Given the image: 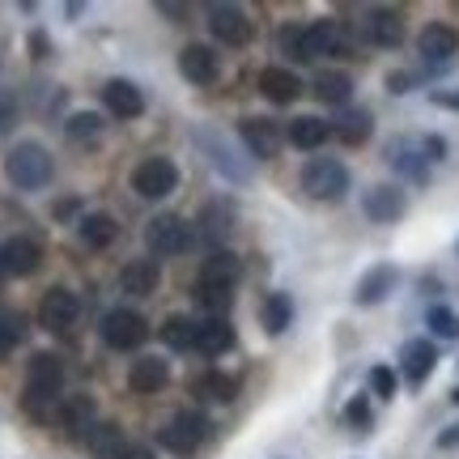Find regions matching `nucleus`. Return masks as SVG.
Instances as JSON below:
<instances>
[{
  "instance_id": "obj_45",
  "label": "nucleus",
  "mask_w": 459,
  "mask_h": 459,
  "mask_svg": "<svg viewBox=\"0 0 459 459\" xmlns=\"http://www.w3.org/2000/svg\"><path fill=\"white\" fill-rule=\"evenodd\" d=\"M158 13H162L166 22H175V26H187V22H192V4H179V0H162V4H158Z\"/></svg>"
},
{
  "instance_id": "obj_30",
  "label": "nucleus",
  "mask_w": 459,
  "mask_h": 459,
  "mask_svg": "<svg viewBox=\"0 0 459 459\" xmlns=\"http://www.w3.org/2000/svg\"><path fill=\"white\" fill-rule=\"evenodd\" d=\"M234 341H238V332H234V324H230V319H200V328H196V349L204 353V358L230 353V349H234Z\"/></svg>"
},
{
  "instance_id": "obj_1",
  "label": "nucleus",
  "mask_w": 459,
  "mask_h": 459,
  "mask_svg": "<svg viewBox=\"0 0 459 459\" xmlns=\"http://www.w3.org/2000/svg\"><path fill=\"white\" fill-rule=\"evenodd\" d=\"M60 392H65V361L56 353H34L26 366V392H22V409L34 421H51L60 412Z\"/></svg>"
},
{
  "instance_id": "obj_32",
  "label": "nucleus",
  "mask_w": 459,
  "mask_h": 459,
  "mask_svg": "<svg viewBox=\"0 0 459 459\" xmlns=\"http://www.w3.org/2000/svg\"><path fill=\"white\" fill-rule=\"evenodd\" d=\"M187 392L196 395V400H221V404H230L238 395V378L221 375V370H204V375H192Z\"/></svg>"
},
{
  "instance_id": "obj_37",
  "label": "nucleus",
  "mask_w": 459,
  "mask_h": 459,
  "mask_svg": "<svg viewBox=\"0 0 459 459\" xmlns=\"http://www.w3.org/2000/svg\"><path fill=\"white\" fill-rule=\"evenodd\" d=\"M22 341H26V315L0 307V361L9 358Z\"/></svg>"
},
{
  "instance_id": "obj_11",
  "label": "nucleus",
  "mask_w": 459,
  "mask_h": 459,
  "mask_svg": "<svg viewBox=\"0 0 459 459\" xmlns=\"http://www.w3.org/2000/svg\"><path fill=\"white\" fill-rule=\"evenodd\" d=\"M56 426H60L65 438L85 443L90 429L99 426V404H94V395H65V400H60V412H56Z\"/></svg>"
},
{
  "instance_id": "obj_7",
  "label": "nucleus",
  "mask_w": 459,
  "mask_h": 459,
  "mask_svg": "<svg viewBox=\"0 0 459 459\" xmlns=\"http://www.w3.org/2000/svg\"><path fill=\"white\" fill-rule=\"evenodd\" d=\"M175 187H179V166L170 162V158H162V153L136 162V170H132V192L141 200H162Z\"/></svg>"
},
{
  "instance_id": "obj_17",
  "label": "nucleus",
  "mask_w": 459,
  "mask_h": 459,
  "mask_svg": "<svg viewBox=\"0 0 459 459\" xmlns=\"http://www.w3.org/2000/svg\"><path fill=\"white\" fill-rule=\"evenodd\" d=\"M77 315H82V302H77V294L73 290H48L43 294V302H39V324L48 332H65L77 324Z\"/></svg>"
},
{
  "instance_id": "obj_26",
  "label": "nucleus",
  "mask_w": 459,
  "mask_h": 459,
  "mask_svg": "<svg viewBox=\"0 0 459 459\" xmlns=\"http://www.w3.org/2000/svg\"><path fill=\"white\" fill-rule=\"evenodd\" d=\"M158 281H162V268L158 260H128L119 268V290L132 298H149L158 290Z\"/></svg>"
},
{
  "instance_id": "obj_15",
  "label": "nucleus",
  "mask_w": 459,
  "mask_h": 459,
  "mask_svg": "<svg viewBox=\"0 0 459 459\" xmlns=\"http://www.w3.org/2000/svg\"><path fill=\"white\" fill-rule=\"evenodd\" d=\"M459 51V30L455 26H446V22H429L426 30L417 34V56L426 60V65L443 68L451 65V56Z\"/></svg>"
},
{
  "instance_id": "obj_53",
  "label": "nucleus",
  "mask_w": 459,
  "mask_h": 459,
  "mask_svg": "<svg viewBox=\"0 0 459 459\" xmlns=\"http://www.w3.org/2000/svg\"><path fill=\"white\" fill-rule=\"evenodd\" d=\"M455 255H459V243H455Z\"/></svg>"
},
{
  "instance_id": "obj_3",
  "label": "nucleus",
  "mask_w": 459,
  "mask_h": 459,
  "mask_svg": "<svg viewBox=\"0 0 459 459\" xmlns=\"http://www.w3.org/2000/svg\"><path fill=\"white\" fill-rule=\"evenodd\" d=\"M209 434H213V421H209L204 412L183 409L158 429V443H162L170 455H196L200 446L209 443Z\"/></svg>"
},
{
  "instance_id": "obj_51",
  "label": "nucleus",
  "mask_w": 459,
  "mask_h": 459,
  "mask_svg": "<svg viewBox=\"0 0 459 459\" xmlns=\"http://www.w3.org/2000/svg\"><path fill=\"white\" fill-rule=\"evenodd\" d=\"M451 404H459V387H455V392H451Z\"/></svg>"
},
{
  "instance_id": "obj_14",
  "label": "nucleus",
  "mask_w": 459,
  "mask_h": 459,
  "mask_svg": "<svg viewBox=\"0 0 459 459\" xmlns=\"http://www.w3.org/2000/svg\"><path fill=\"white\" fill-rule=\"evenodd\" d=\"M404 13L400 9H366L361 17V39L375 48H400L404 43Z\"/></svg>"
},
{
  "instance_id": "obj_41",
  "label": "nucleus",
  "mask_w": 459,
  "mask_h": 459,
  "mask_svg": "<svg viewBox=\"0 0 459 459\" xmlns=\"http://www.w3.org/2000/svg\"><path fill=\"white\" fill-rule=\"evenodd\" d=\"M196 302L209 311V319H226V311L234 307V290H196Z\"/></svg>"
},
{
  "instance_id": "obj_47",
  "label": "nucleus",
  "mask_w": 459,
  "mask_h": 459,
  "mask_svg": "<svg viewBox=\"0 0 459 459\" xmlns=\"http://www.w3.org/2000/svg\"><path fill=\"white\" fill-rule=\"evenodd\" d=\"M409 85H417L412 73H392V77H387V90H392V94H409Z\"/></svg>"
},
{
  "instance_id": "obj_28",
  "label": "nucleus",
  "mask_w": 459,
  "mask_h": 459,
  "mask_svg": "<svg viewBox=\"0 0 459 459\" xmlns=\"http://www.w3.org/2000/svg\"><path fill=\"white\" fill-rule=\"evenodd\" d=\"M387 162L404 175V179H412V183H426L429 179V158L421 153V141L412 145V141H395L392 149H387Z\"/></svg>"
},
{
  "instance_id": "obj_38",
  "label": "nucleus",
  "mask_w": 459,
  "mask_h": 459,
  "mask_svg": "<svg viewBox=\"0 0 459 459\" xmlns=\"http://www.w3.org/2000/svg\"><path fill=\"white\" fill-rule=\"evenodd\" d=\"M65 132H68V141H73V145H94V141L102 136V115H94V111L68 115Z\"/></svg>"
},
{
  "instance_id": "obj_42",
  "label": "nucleus",
  "mask_w": 459,
  "mask_h": 459,
  "mask_svg": "<svg viewBox=\"0 0 459 459\" xmlns=\"http://www.w3.org/2000/svg\"><path fill=\"white\" fill-rule=\"evenodd\" d=\"M277 43H281V56H290V60H298V65H307V48H302V26H281L277 34Z\"/></svg>"
},
{
  "instance_id": "obj_25",
  "label": "nucleus",
  "mask_w": 459,
  "mask_h": 459,
  "mask_svg": "<svg viewBox=\"0 0 459 459\" xmlns=\"http://www.w3.org/2000/svg\"><path fill=\"white\" fill-rule=\"evenodd\" d=\"M311 94L319 102L336 107V111H344V107H349V99H353V77H349L344 68H324V73H315Z\"/></svg>"
},
{
  "instance_id": "obj_39",
  "label": "nucleus",
  "mask_w": 459,
  "mask_h": 459,
  "mask_svg": "<svg viewBox=\"0 0 459 459\" xmlns=\"http://www.w3.org/2000/svg\"><path fill=\"white\" fill-rule=\"evenodd\" d=\"M426 324L438 341H459V311H451V307H443V302H434V307L426 311Z\"/></svg>"
},
{
  "instance_id": "obj_34",
  "label": "nucleus",
  "mask_w": 459,
  "mask_h": 459,
  "mask_svg": "<svg viewBox=\"0 0 459 459\" xmlns=\"http://www.w3.org/2000/svg\"><path fill=\"white\" fill-rule=\"evenodd\" d=\"M77 234H82V243L90 247V251H102V247H111L115 238H119V221H115L111 213H85L82 221H77Z\"/></svg>"
},
{
  "instance_id": "obj_27",
  "label": "nucleus",
  "mask_w": 459,
  "mask_h": 459,
  "mask_svg": "<svg viewBox=\"0 0 459 459\" xmlns=\"http://www.w3.org/2000/svg\"><path fill=\"white\" fill-rule=\"evenodd\" d=\"M260 94L268 102H277V107H290V102H298V94H302V82H298L294 68H264L260 73Z\"/></svg>"
},
{
  "instance_id": "obj_52",
  "label": "nucleus",
  "mask_w": 459,
  "mask_h": 459,
  "mask_svg": "<svg viewBox=\"0 0 459 459\" xmlns=\"http://www.w3.org/2000/svg\"><path fill=\"white\" fill-rule=\"evenodd\" d=\"M0 277H4V264H0Z\"/></svg>"
},
{
  "instance_id": "obj_6",
  "label": "nucleus",
  "mask_w": 459,
  "mask_h": 459,
  "mask_svg": "<svg viewBox=\"0 0 459 459\" xmlns=\"http://www.w3.org/2000/svg\"><path fill=\"white\" fill-rule=\"evenodd\" d=\"M102 344L115 349V353H132V349H141L149 341V324L145 315L128 311V307H119V311H107L102 315Z\"/></svg>"
},
{
  "instance_id": "obj_22",
  "label": "nucleus",
  "mask_w": 459,
  "mask_h": 459,
  "mask_svg": "<svg viewBox=\"0 0 459 459\" xmlns=\"http://www.w3.org/2000/svg\"><path fill=\"white\" fill-rule=\"evenodd\" d=\"M434 366H438L434 341H409L400 349V378H404L409 387H421V383L434 375Z\"/></svg>"
},
{
  "instance_id": "obj_4",
  "label": "nucleus",
  "mask_w": 459,
  "mask_h": 459,
  "mask_svg": "<svg viewBox=\"0 0 459 459\" xmlns=\"http://www.w3.org/2000/svg\"><path fill=\"white\" fill-rule=\"evenodd\" d=\"M196 243L192 226L183 221L179 213H162V217H149L145 226V247L153 260H170V255H183L187 247Z\"/></svg>"
},
{
  "instance_id": "obj_2",
  "label": "nucleus",
  "mask_w": 459,
  "mask_h": 459,
  "mask_svg": "<svg viewBox=\"0 0 459 459\" xmlns=\"http://www.w3.org/2000/svg\"><path fill=\"white\" fill-rule=\"evenodd\" d=\"M51 175H56V162L39 141H22L4 153V179L13 183L17 192H39L51 183Z\"/></svg>"
},
{
  "instance_id": "obj_18",
  "label": "nucleus",
  "mask_w": 459,
  "mask_h": 459,
  "mask_svg": "<svg viewBox=\"0 0 459 459\" xmlns=\"http://www.w3.org/2000/svg\"><path fill=\"white\" fill-rule=\"evenodd\" d=\"M179 73H183V82H192V85H213L221 77V60H217V51L209 43H187L179 51Z\"/></svg>"
},
{
  "instance_id": "obj_21",
  "label": "nucleus",
  "mask_w": 459,
  "mask_h": 459,
  "mask_svg": "<svg viewBox=\"0 0 459 459\" xmlns=\"http://www.w3.org/2000/svg\"><path fill=\"white\" fill-rule=\"evenodd\" d=\"M238 277H243V260L234 255V251H209L204 255V264H200V285L204 290H234L238 285Z\"/></svg>"
},
{
  "instance_id": "obj_48",
  "label": "nucleus",
  "mask_w": 459,
  "mask_h": 459,
  "mask_svg": "<svg viewBox=\"0 0 459 459\" xmlns=\"http://www.w3.org/2000/svg\"><path fill=\"white\" fill-rule=\"evenodd\" d=\"M119 459H158V455H153V446H145V443H124Z\"/></svg>"
},
{
  "instance_id": "obj_10",
  "label": "nucleus",
  "mask_w": 459,
  "mask_h": 459,
  "mask_svg": "<svg viewBox=\"0 0 459 459\" xmlns=\"http://www.w3.org/2000/svg\"><path fill=\"white\" fill-rule=\"evenodd\" d=\"M238 136H243L247 153H251V158H260V162L277 158L281 145H285L281 124L277 119H264V115H247V119H238Z\"/></svg>"
},
{
  "instance_id": "obj_43",
  "label": "nucleus",
  "mask_w": 459,
  "mask_h": 459,
  "mask_svg": "<svg viewBox=\"0 0 459 459\" xmlns=\"http://www.w3.org/2000/svg\"><path fill=\"white\" fill-rule=\"evenodd\" d=\"M370 392L378 400H392L395 395V370L392 366H370Z\"/></svg>"
},
{
  "instance_id": "obj_35",
  "label": "nucleus",
  "mask_w": 459,
  "mask_h": 459,
  "mask_svg": "<svg viewBox=\"0 0 459 459\" xmlns=\"http://www.w3.org/2000/svg\"><path fill=\"white\" fill-rule=\"evenodd\" d=\"M124 429L115 426V421H99V426L90 429V438H85V446H90V455L94 459H119V451H124Z\"/></svg>"
},
{
  "instance_id": "obj_50",
  "label": "nucleus",
  "mask_w": 459,
  "mask_h": 459,
  "mask_svg": "<svg viewBox=\"0 0 459 459\" xmlns=\"http://www.w3.org/2000/svg\"><path fill=\"white\" fill-rule=\"evenodd\" d=\"M30 48L39 51V60H43V56H48V39H43V34H34V39H30Z\"/></svg>"
},
{
  "instance_id": "obj_19",
  "label": "nucleus",
  "mask_w": 459,
  "mask_h": 459,
  "mask_svg": "<svg viewBox=\"0 0 459 459\" xmlns=\"http://www.w3.org/2000/svg\"><path fill=\"white\" fill-rule=\"evenodd\" d=\"M0 264H4V277H34L43 268V247L26 234H17L0 247Z\"/></svg>"
},
{
  "instance_id": "obj_31",
  "label": "nucleus",
  "mask_w": 459,
  "mask_h": 459,
  "mask_svg": "<svg viewBox=\"0 0 459 459\" xmlns=\"http://www.w3.org/2000/svg\"><path fill=\"white\" fill-rule=\"evenodd\" d=\"M328 136H332V124L319 119V115H298V119L285 124V141L294 149H319Z\"/></svg>"
},
{
  "instance_id": "obj_20",
  "label": "nucleus",
  "mask_w": 459,
  "mask_h": 459,
  "mask_svg": "<svg viewBox=\"0 0 459 459\" xmlns=\"http://www.w3.org/2000/svg\"><path fill=\"white\" fill-rule=\"evenodd\" d=\"M395 285H400V268H395V264H375V268L353 285V302H358V307H378V302H387V298L395 294Z\"/></svg>"
},
{
  "instance_id": "obj_16",
  "label": "nucleus",
  "mask_w": 459,
  "mask_h": 459,
  "mask_svg": "<svg viewBox=\"0 0 459 459\" xmlns=\"http://www.w3.org/2000/svg\"><path fill=\"white\" fill-rule=\"evenodd\" d=\"M230 230H234V204H230V200H213V204H204V213L196 217L192 234H196V243L221 251V243L230 238Z\"/></svg>"
},
{
  "instance_id": "obj_8",
  "label": "nucleus",
  "mask_w": 459,
  "mask_h": 459,
  "mask_svg": "<svg viewBox=\"0 0 459 459\" xmlns=\"http://www.w3.org/2000/svg\"><path fill=\"white\" fill-rule=\"evenodd\" d=\"M192 141H196L200 153H209V162H213V170L221 175V179H230V183H247V179H251V166L238 162V153L226 145V136H221V132L196 128V132H192Z\"/></svg>"
},
{
  "instance_id": "obj_5",
  "label": "nucleus",
  "mask_w": 459,
  "mask_h": 459,
  "mask_svg": "<svg viewBox=\"0 0 459 459\" xmlns=\"http://www.w3.org/2000/svg\"><path fill=\"white\" fill-rule=\"evenodd\" d=\"M302 192L311 200H344L349 192V166L336 162V158H311V162L302 166Z\"/></svg>"
},
{
  "instance_id": "obj_9",
  "label": "nucleus",
  "mask_w": 459,
  "mask_h": 459,
  "mask_svg": "<svg viewBox=\"0 0 459 459\" xmlns=\"http://www.w3.org/2000/svg\"><path fill=\"white\" fill-rule=\"evenodd\" d=\"M209 30H213L217 43H226V48H247L251 43V17H247L243 4H209Z\"/></svg>"
},
{
  "instance_id": "obj_23",
  "label": "nucleus",
  "mask_w": 459,
  "mask_h": 459,
  "mask_svg": "<svg viewBox=\"0 0 459 459\" xmlns=\"http://www.w3.org/2000/svg\"><path fill=\"white\" fill-rule=\"evenodd\" d=\"M102 107L115 115V119H136L145 111V94L141 85H132L128 77H115V82L102 85Z\"/></svg>"
},
{
  "instance_id": "obj_29",
  "label": "nucleus",
  "mask_w": 459,
  "mask_h": 459,
  "mask_svg": "<svg viewBox=\"0 0 459 459\" xmlns=\"http://www.w3.org/2000/svg\"><path fill=\"white\" fill-rule=\"evenodd\" d=\"M166 383H170V366H166L162 358H136L128 370V387L141 395H153L162 392Z\"/></svg>"
},
{
  "instance_id": "obj_33",
  "label": "nucleus",
  "mask_w": 459,
  "mask_h": 459,
  "mask_svg": "<svg viewBox=\"0 0 459 459\" xmlns=\"http://www.w3.org/2000/svg\"><path fill=\"white\" fill-rule=\"evenodd\" d=\"M260 324L268 336H281V332L294 324V298L281 294V290H273V294H264L260 302Z\"/></svg>"
},
{
  "instance_id": "obj_13",
  "label": "nucleus",
  "mask_w": 459,
  "mask_h": 459,
  "mask_svg": "<svg viewBox=\"0 0 459 459\" xmlns=\"http://www.w3.org/2000/svg\"><path fill=\"white\" fill-rule=\"evenodd\" d=\"M404 209H409V196H404V187H400V183H375V187L361 196V213L370 217V221H378V226L400 221Z\"/></svg>"
},
{
  "instance_id": "obj_49",
  "label": "nucleus",
  "mask_w": 459,
  "mask_h": 459,
  "mask_svg": "<svg viewBox=\"0 0 459 459\" xmlns=\"http://www.w3.org/2000/svg\"><path fill=\"white\" fill-rule=\"evenodd\" d=\"M438 446H443V451H459V426H446L443 434H438Z\"/></svg>"
},
{
  "instance_id": "obj_24",
  "label": "nucleus",
  "mask_w": 459,
  "mask_h": 459,
  "mask_svg": "<svg viewBox=\"0 0 459 459\" xmlns=\"http://www.w3.org/2000/svg\"><path fill=\"white\" fill-rule=\"evenodd\" d=\"M332 124V136L341 141V145H366L370 141V132H375V115L366 111V107H344V111H336V119H328Z\"/></svg>"
},
{
  "instance_id": "obj_40",
  "label": "nucleus",
  "mask_w": 459,
  "mask_h": 459,
  "mask_svg": "<svg viewBox=\"0 0 459 459\" xmlns=\"http://www.w3.org/2000/svg\"><path fill=\"white\" fill-rule=\"evenodd\" d=\"M344 426L353 429V434H370L375 412H370V400H366V395H353V400L344 404Z\"/></svg>"
},
{
  "instance_id": "obj_12",
  "label": "nucleus",
  "mask_w": 459,
  "mask_h": 459,
  "mask_svg": "<svg viewBox=\"0 0 459 459\" xmlns=\"http://www.w3.org/2000/svg\"><path fill=\"white\" fill-rule=\"evenodd\" d=\"M302 48H307V65H311V60H324V56H341V51H349L344 22H336V17H319V22H311V26H302Z\"/></svg>"
},
{
  "instance_id": "obj_44",
  "label": "nucleus",
  "mask_w": 459,
  "mask_h": 459,
  "mask_svg": "<svg viewBox=\"0 0 459 459\" xmlns=\"http://www.w3.org/2000/svg\"><path fill=\"white\" fill-rule=\"evenodd\" d=\"M17 111H22V107H17V94L13 90H0V141L17 128Z\"/></svg>"
},
{
  "instance_id": "obj_46",
  "label": "nucleus",
  "mask_w": 459,
  "mask_h": 459,
  "mask_svg": "<svg viewBox=\"0 0 459 459\" xmlns=\"http://www.w3.org/2000/svg\"><path fill=\"white\" fill-rule=\"evenodd\" d=\"M421 153H426L429 162H443V158H446V141H443V136H421Z\"/></svg>"
},
{
  "instance_id": "obj_36",
  "label": "nucleus",
  "mask_w": 459,
  "mask_h": 459,
  "mask_svg": "<svg viewBox=\"0 0 459 459\" xmlns=\"http://www.w3.org/2000/svg\"><path fill=\"white\" fill-rule=\"evenodd\" d=\"M196 319H187V315H170V319H162V341L170 344V349H196Z\"/></svg>"
}]
</instances>
